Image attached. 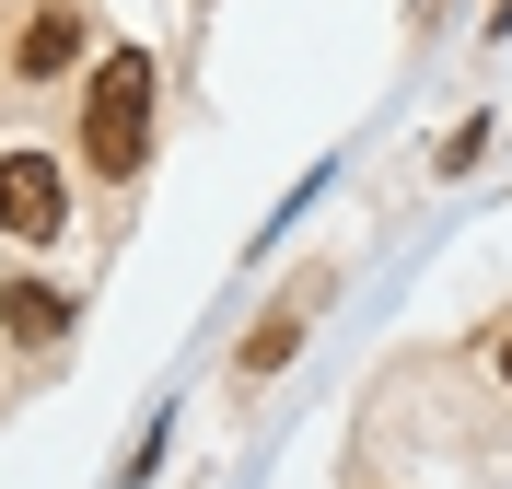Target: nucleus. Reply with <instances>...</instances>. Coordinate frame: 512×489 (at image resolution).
I'll return each mask as SVG.
<instances>
[{"label": "nucleus", "mask_w": 512, "mask_h": 489, "mask_svg": "<svg viewBox=\"0 0 512 489\" xmlns=\"http://www.w3.org/2000/svg\"><path fill=\"white\" fill-rule=\"evenodd\" d=\"M140 152H152V59L117 47L94 70V94H82V163L94 175H140Z\"/></svg>", "instance_id": "obj_1"}, {"label": "nucleus", "mask_w": 512, "mask_h": 489, "mask_svg": "<svg viewBox=\"0 0 512 489\" xmlns=\"http://www.w3.org/2000/svg\"><path fill=\"white\" fill-rule=\"evenodd\" d=\"M59 222H70V175H59L47 152H0V233L47 245Z\"/></svg>", "instance_id": "obj_2"}, {"label": "nucleus", "mask_w": 512, "mask_h": 489, "mask_svg": "<svg viewBox=\"0 0 512 489\" xmlns=\"http://www.w3.org/2000/svg\"><path fill=\"white\" fill-rule=\"evenodd\" d=\"M82 35H94V24H82L70 0H59V12H35V24H24V70H35V82H47V70H70V59H82Z\"/></svg>", "instance_id": "obj_3"}, {"label": "nucleus", "mask_w": 512, "mask_h": 489, "mask_svg": "<svg viewBox=\"0 0 512 489\" xmlns=\"http://www.w3.org/2000/svg\"><path fill=\"white\" fill-rule=\"evenodd\" d=\"M291 350H303V292H291V303H280V315L256 326L245 350H233V373H280V361H291Z\"/></svg>", "instance_id": "obj_4"}, {"label": "nucleus", "mask_w": 512, "mask_h": 489, "mask_svg": "<svg viewBox=\"0 0 512 489\" xmlns=\"http://www.w3.org/2000/svg\"><path fill=\"white\" fill-rule=\"evenodd\" d=\"M0 315H12V338H24V350H47V338L70 326V303H59V292H35V280H12V292H0Z\"/></svg>", "instance_id": "obj_5"}, {"label": "nucleus", "mask_w": 512, "mask_h": 489, "mask_svg": "<svg viewBox=\"0 0 512 489\" xmlns=\"http://www.w3.org/2000/svg\"><path fill=\"white\" fill-rule=\"evenodd\" d=\"M501 385H512V326H501Z\"/></svg>", "instance_id": "obj_6"}]
</instances>
